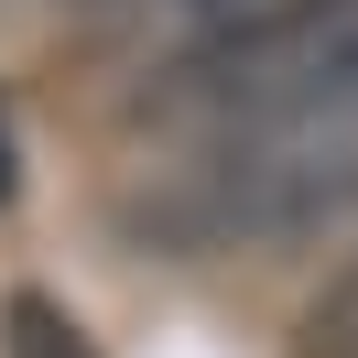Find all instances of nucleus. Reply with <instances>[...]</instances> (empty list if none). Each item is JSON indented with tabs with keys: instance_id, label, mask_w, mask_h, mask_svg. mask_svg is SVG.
<instances>
[{
	"instance_id": "1",
	"label": "nucleus",
	"mask_w": 358,
	"mask_h": 358,
	"mask_svg": "<svg viewBox=\"0 0 358 358\" xmlns=\"http://www.w3.org/2000/svg\"><path fill=\"white\" fill-rule=\"evenodd\" d=\"M348 66H358V0H261V11H228L174 66L163 98L206 109L217 131H271V120L326 109Z\"/></svg>"
},
{
	"instance_id": "3",
	"label": "nucleus",
	"mask_w": 358,
	"mask_h": 358,
	"mask_svg": "<svg viewBox=\"0 0 358 358\" xmlns=\"http://www.w3.org/2000/svg\"><path fill=\"white\" fill-rule=\"evenodd\" d=\"M293 358H358V261H348V271H336V282L304 304V326H293Z\"/></svg>"
},
{
	"instance_id": "4",
	"label": "nucleus",
	"mask_w": 358,
	"mask_h": 358,
	"mask_svg": "<svg viewBox=\"0 0 358 358\" xmlns=\"http://www.w3.org/2000/svg\"><path fill=\"white\" fill-rule=\"evenodd\" d=\"M11 185H22V141H11V109H0V206H11Z\"/></svg>"
},
{
	"instance_id": "2",
	"label": "nucleus",
	"mask_w": 358,
	"mask_h": 358,
	"mask_svg": "<svg viewBox=\"0 0 358 358\" xmlns=\"http://www.w3.org/2000/svg\"><path fill=\"white\" fill-rule=\"evenodd\" d=\"M0 358H98V336L76 326L66 304H55V293H11V304H0Z\"/></svg>"
},
{
	"instance_id": "5",
	"label": "nucleus",
	"mask_w": 358,
	"mask_h": 358,
	"mask_svg": "<svg viewBox=\"0 0 358 358\" xmlns=\"http://www.w3.org/2000/svg\"><path fill=\"white\" fill-rule=\"evenodd\" d=\"M206 11H217V0H206Z\"/></svg>"
}]
</instances>
